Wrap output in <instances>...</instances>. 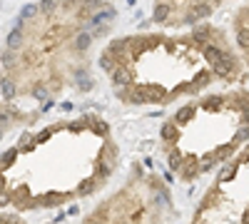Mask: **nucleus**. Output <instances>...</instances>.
I'll return each instance as SVG.
<instances>
[{
    "instance_id": "8",
    "label": "nucleus",
    "mask_w": 249,
    "mask_h": 224,
    "mask_svg": "<svg viewBox=\"0 0 249 224\" xmlns=\"http://www.w3.org/2000/svg\"><path fill=\"white\" fill-rule=\"evenodd\" d=\"M35 117V112L30 110H23L20 105H13V103H0V139H3L10 130L20 127V125H28V122Z\"/></svg>"
},
{
    "instance_id": "9",
    "label": "nucleus",
    "mask_w": 249,
    "mask_h": 224,
    "mask_svg": "<svg viewBox=\"0 0 249 224\" xmlns=\"http://www.w3.org/2000/svg\"><path fill=\"white\" fill-rule=\"evenodd\" d=\"M234 43L237 52L242 55V63L249 68V3L242 5L234 15Z\"/></svg>"
},
{
    "instance_id": "3",
    "label": "nucleus",
    "mask_w": 249,
    "mask_h": 224,
    "mask_svg": "<svg viewBox=\"0 0 249 224\" xmlns=\"http://www.w3.org/2000/svg\"><path fill=\"white\" fill-rule=\"evenodd\" d=\"M97 57L112 95L130 107H164L217 83L242 80L239 52L212 23L112 37Z\"/></svg>"
},
{
    "instance_id": "4",
    "label": "nucleus",
    "mask_w": 249,
    "mask_h": 224,
    "mask_svg": "<svg viewBox=\"0 0 249 224\" xmlns=\"http://www.w3.org/2000/svg\"><path fill=\"white\" fill-rule=\"evenodd\" d=\"M249 139V92H207L177 107L160 127V152L179 182L227 165Z\"/></svg>"
},
{
    "instance_id": "1",
    "label": "nucleus",
    "mask_w": 249,
    "mask_h": 224,
    "mask_svg": "<svg viewBox=\"0 0 249 224\" xmlns=\"http://www.w3.org/2000/svg\"><path fill=\"white\" fill-rule=\"evenodd\" d=\"M117 8L107 0H40L18 15L0 50L5 103H50L92 85V57L112 33Z\"/></svg>"
},
{
    "instance_id": "10",
    "label": "nucleus",
    "mask_w": 249,
    "mask_h": 224,
    "mask_svg": "<svg viewBox=\"0 0 249 224\" xmlns=\"http://www.w3.org/2000/svg\"><path fill=\"white\" fill-rule=\"evenodd\" d=\"M0 224H28V222L15 212H0Z\"/></svg>"
},
{
    "instance_id": "6",
    "label": "nucleus",
    "mask_w": 249,
    "mask_h": 224,
    "mask_svg": "<svg viewBox=\"0 0 249 224\" xmlns=\"http://www.w3.org/2000/svg\"><path fill=\"white\" fill-rule=\"evenodd\" d=\"M187 224H249V145L219 170Z\"/></svg>"
},
{
    "instance_id": "5",
    "label": "nucleus",
    "mask_w": 249,
    "mask_h": 224,
    "mask_svg": "<svg viewBox=\"0 0 249 224\" xmlns=\"http://www.w3.org/2000/svg\"><path fill=\"white\" fill-rule=\"evenodd\" d=\"M172 190L160 174L132 165L127 179L100 199L80 224H175Z\"/></svg>"
},
{
    "instance_id": "2",
    "label": "nucleus",
    "mask_w": 249,
    "mask_h": 224,
    "mask_svg": "<svg viewBox=\"0 0 249 224\" xmlns=\"http://www.w3.org/2000/svg\"><path fill=\"white\" fill-rule=\"evenodd\" d=\"M120 167V145L100 115L23 132L0 152V212H45L92 197Z\"/></svg>"
},
{
    "instance_id": "7",
    "label": "nucleus",
    "mask_w": 249,
    "mask_h": 224,
    "mask_svg": "<svg viewBox=\"0 0 249 224\" xmlns=\"http://www.w3.org/2000/svg\"><path fill=\"white\" fill-rule=\"evenodd\" d=\"M227 0H155L152 20H155V25L167 28V30L195 28L204 23Z\"/></svg>"
}]
</instances>
